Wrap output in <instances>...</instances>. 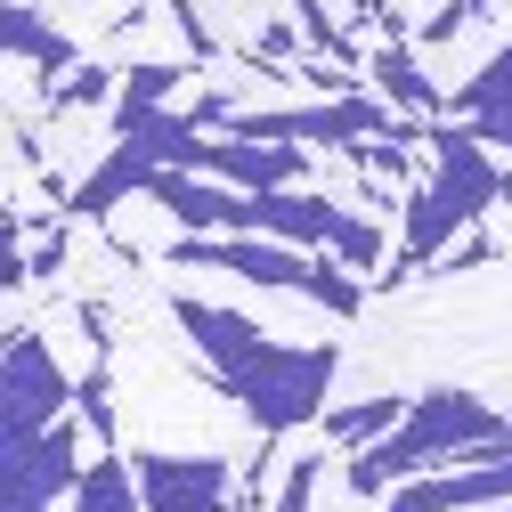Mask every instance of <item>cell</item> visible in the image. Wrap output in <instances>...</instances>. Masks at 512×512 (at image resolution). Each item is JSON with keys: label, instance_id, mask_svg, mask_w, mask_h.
Listing matches in <instances>:
<instances>
[{"label": "cell", "instance_id": "cell-1", "mask_svg": "<svg viewBox=\"0 0 512 512\" xmlns=\"http://www.w3.org/2000/svg\"><path fill=\"white\" fill-rule=\"evenodd\" d=\"M179 326L220 374V391L277 439H293L301 423L326 415V391H334V342H269L244 309H220V301H196L179 293Z\"/></svg>", "mask_w": 512, "mask_h": 512}, {"label": "cell", "instance_id": "cell-2", "mask_svg": "<svg viewBox=\"0 0 512 512\" xmlns=\"http://www.w3.org/2000/svg\"><path fill=\"white\" fill-rule=\"evenodd\" d=\"M496 456H512V415H496L480 391H423L391 439L350 456V488L382 496L423 472H464V464H496Z\"/></svg>", "mask_w": 512, "mask_h": 512}, {"label": "cell", "instance_id": "cell-3", "mask_svg": "<svg viewBox=\"0 0 512 512\" xmlns=\"http://www.w3.org/2000/svg\"><path fill=\"white\" fill-rule=\"evenodd\" d=\"M496 196H504V171L488 163V147L472 131H431V171L407 187V236H399V261L382 269V277L399 285V277L431 269Z\"/></svg>", "mask_w": 512, "mask_h": 512}, {"label": "cell", "instance_id": "cell-4", "mask_svg": "<svg viewBox=\"0 0 512 512\" xmlns=\"http://www.w3.org/2000/svg\"><path fill=\"white\" fill-rule=\"evenodd\" d=\"M90 456H82V431L74 415L49 423V431H9V512H49V504H74Z\"/></svg>", "mask_w": 512, "mask_h": 512}, {"label": "cell", "instance_id": "cell-5", "mask_svg": "<svg viewBox=\"0 0 512 512\" xmlns=\"http://www.w3.org/2000/svg\"><path fill=\"white\" fill-rule=\"evenodd\" d=\"M147 512H236V464L228 456H139Z\"/></svg>", "mask_w": 512, "mask_h": 512}, {"label": "cell", "instance_id": "cell-6", "mask_svg": "<svg viewBox=\"0 0 512 512\" xmlns=\"http://www.w3.org/2000/svg\"><path fill=\"white\" fill-rule=\"evenodd\" d=\"M82 382H66V366L49 358V342L33 326L9 334V431H49V423H66Z\"/></svg>", "mask_w": 512, "mask_h": 512}, {"label": "cell", "instance_id": "cell-7", "mask_svg": "<svg viewBox=\"0 0 512 512\" xmlns=\"http://www.w3.org/2000/svg\"><path fill=\"white\" fill-rule=\"evenodd\" d=\"M252 236H277V244H301V252H342L350 212H334L326 196H293V187H277V196H252Z\"/></svg>", "mask_w": 512, "mask_h": 512}, {"label": "cell", "instance_id": "cell-8", "mask_svg": "<svg viewBox=\"0 0 512 512\" xmlns=\"http://www.w3.org/2000/svg\"><path fill=\"white\" fill-rule=\"evenodd\" d=\"M196 171L244 187V196H277V187H293V179L309 171V155H301V147H269V139H220V147H204Z\"/></svg>", "mask_w": 512, "mask_h": 512}, {"label": "cell", "instance_id": "cell-9", "mask_svg": "<svg viewBox=\"0 0 512 512\" xmlns=\"http://www.w3.org/2000/svg\"><path fill=\"white\" fill-rule=\"evenodd\" d=\"M456 114H464V131H472L480 147H512V41L456 90Z\"/></svg>", "mask_w": 512, "mask_h": 512}, {"label": "cell", "instance_id": "cell-10", "mask_svg": "<svg viewBox=\"0 0 512 512\" xmlns=\"http://www.w3.org/2000/svg\"><path fill=\"white\" fill-rule=\"evenodd\" d=\"M366 82H374V98H391L399 114H423V122H439V82L415 66V41H382V49H366Z\"/></svg>", "mask_w": 512, "mask_h": 512}, {"label": "cell", "instance_id": "cell-11", "mask_svg": "<svg viewBox=\"0 0 512 512\" xmlns=\"http://www.w3.org/2000/svg\"><path fill=\"white\" fill-rule=\"evenodd\" d=\"M407 407H415V399H399V391H374V399L326 407V415H317V431H326V447H342V456H366L374 439H391V431L407 423Z\"/></svg>", "mask_w": 512, "mask_h": 512}, {"label": "cell", "instance_id": "cell-12", "mask_svg": "<svg viewBox=\"0 0 512 512\" xmlns=\"http://www.w3.org/2000/svg\"><path fill=\"white\" fill-rule=\"evenodd\" d=\"M74 512H147L139 472L122 464V456H90V472H82V488H74Z\"/></svg>", "mask_w": 512, "mask_h": 512}, {"label": "cell", "instance_id": "cell-13", "mask_svg": "<svg viewBox=\"0 0 512 512\" xmlns=\"http://www.w3.org/2000/svg\"><path fill=\"white\" fill-rule=\"evenodd\" d=\"M9 49H17V57H41L49 74H74V66H82L74 41L57 33V25H41V17H33V0H9Z\"/></svg>", "mask_w": 512, "mask_h": 512}, {"label": "cell", "instance_id": "cell-14", "mask_svg": "<svg viewBox=\"0 0 512 512\" xmlns=\"http://www.w3.org/2000/svg\"><path fill=\"white\" fill-rule=\"evenodd\" d=\"M309 504H317V456H293V464H285V488H277L269 512H309Z\"/></svg>", "mask_w": 512, "mask_h": 512}, {"label": "cell", "instance_id": "cell-15", "mask_svg": "<svg viewBox=\"0 0 512 512\" xmlns=\"http://www.w3.org/2000/svg\"><path fill=\"white\" fill-rule=\"evenodd\" d=\"M480 261H488V228H464V236L447 244V252H439L431 269H480Z\"/></svg>", "mask_w": 512, "mask_h": 512}, {"label": "cell", "instance_id": "cell-16", "mask_svg": "<svg viewBox=\"0 0 512 512\" xmlns=\"http://www.w3.org/2000/svg\"><path fill=\"white\" fill-rule=\"evenodd\" d=\"M342 9H350V17H374V9H382V0H342Z\"/></svg>", "mask_w": 512, "mask_h": 512}, {"label": "cell", "instance_id": "cell-17", "mask_svg": "<svg viewBox=\"0 0 512 512\" xmlns=\"http://www.w3.org/2000/svg\"><path fill=\"white\" fill-rule=\"evenodd\" d=\"M464 9H472V17H480V9H488V0H464Z\"/></svg>", "mask_w": 512, "mask_h": 512}, {"label": "cell", "instance_id": "cell-18", "mask_svg": "<svg viewBox=\"0 0 512 512\" xmlns=\"http://www.w3.org/2000/svg\"><path fill=\"white\" fill-rule=\"evenodd\" d=\"M488 512H512V504H488Z\"/></svg>", "mask_w": 512, "mask_h": 512}]
</instances>
